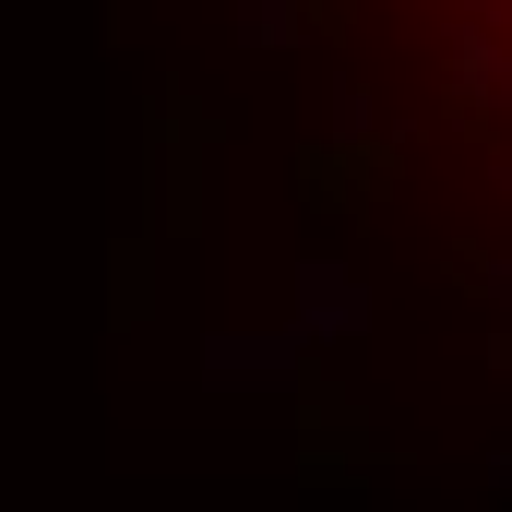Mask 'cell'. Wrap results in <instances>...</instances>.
Wrapping results in <instances>:
<instances>
[{
    "instance_id": "cell-1",
    "label": "cell",
    "mask_w": 512,
    "mask_h": 512,
    "mask_svg": "<svg viewBox=\"0 0 512 512\" xmlns=\"http://www.w3.org/2000/svg\"><path fill=\"white\" fill-rule=\"evenodd\" d=\"M262 36L322 108L310 179L512 310V0H262Z\"/></svg>"
}]
</instances>
